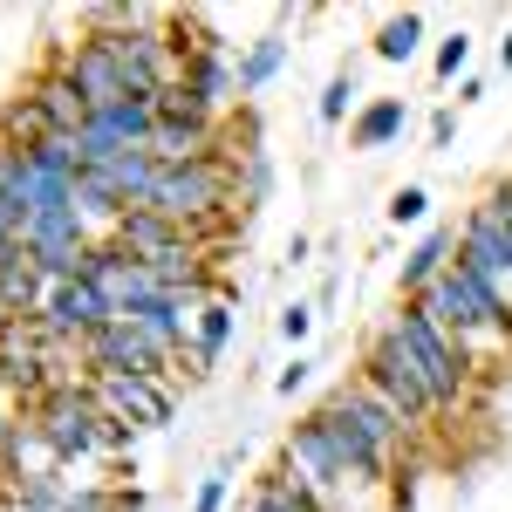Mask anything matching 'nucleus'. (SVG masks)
Returning <instances> with one entry per match:
<instances>
[{"instance_id":"obj_1","label":"nucleus","mask_w":512,"mask_h":512,"mask_svg":"<svg viewBox=\"0 0 512 512\" xmlns=\"http://www.w3.org/2000/svg\"><path fill=\"white\" fill-rule=\"evenodd\" d=\"M383 328L410 349V362H417V376H424V390H431V403H437V417H444V410H458V403L472 396V376H478L472 349H465L458 335H444L417 301H396V315L383 321Z\"/></svg>"},{"instance_id":"obj_2","label":"nucleus","mask_w":512,"mask_h":512,"mask_svg":"<svg viewBox=\"0 0 512 512\" xmlns=\"http://www.w3.org/2000/svg\"><path fill=\"white\" fill-rule=\"evenodd\" d=\"M355 376L383 396L410 431L437 417V403H431V390H424V376H417V362H410V349L396 342L390 328H369V335H362V362H355Z\"/></svg>"},{"instance_id":"obj_3","label":"nucleus","mask_w":512,"mask_h":512,"mask_svg":"<svg viewBox=\"0 0 512 512\" xmlns=\"http://www.w3.org/2000/svg\"><path fill=\"white\" fill-rule=\"evenodd\" d=\"M451 253H458V267L512 287V178H499V185L465 212V226L451 233Z\"/></svg>"},{"instance_id":"obj_4","label":"nucleus","mask_w":512,"mask_h":512,"mask_svg":"<svg viewBox=\"0 0 512 512\" xmlns=\"http://www.w3.org/2000/svg\"><path fill=\"white\" fill-rule=\"evenodd\" d=\"M28 417L41 424V437H48V451H55V465H62V472L96 458V437H103V403L89 396V383H62V390H48Z\"/></svg>"},{"instance_id":"obj_5","label":"nucleus","mask_w":512,"mask_h":512,"mask_svg":"<svg viewBox=\"0 0 512 512\" xmlns=\"http://www.w3.org/2000/svg\"><path fill=\"white\" fill-rule=\"evenodd\" d=\"M89 396L103 403V417H117L130 431H164L171 424V383L158 376H89Z\"/></svg>"},{"instance_id":"obj_6","label":"nucleus","mask_w":512,"mask_h":512,"mask_svg":"<svg viewBox=\"0 0 512 512\" xmlns=\"http://www.w3.org/2000/svg\"><path fill=\"white\" fill-rule=\"evenodd\" d=\"M82 369H89V376H158L164 383L171 355H158L130 321H103V328L82 342Z\"/></svg>"},{"instance_id":"obj_7","label":"nucleus","mask_w":512,"mask_h":512,"mask_svg":"<svg viewBox=\"0 0 512 512\" xmlns=\"http://www.w3.org/2000/svg\"><path fill=\"white\" fill-rule=\"evenodd\" d=\"M103 321H117V315H110V301H103L89 280H62V287H48L35 328H41V335H55V342H76V349H82Z\"/></svg>"},{"instance_id":"obj_8","label":"nucleus","mask_w":512,"mask_h":512,"mask_svg":"<svg viewBox=\"0 0 512 512\" xmlns=\"http://www.w3.org/2000/svg\"><path fill=\"white\" fill-rule=\"evenodd\" d=\"M110 246L130 253V260H164V253H198L205 239H198L192 226H178V219L151 212V205H130L117 226H110Z\"/></svg>"},{"instance_id":"obj_9","label":"nucleus","mask_w":512,"mask_h":512,"mask_svg":"<svg viewBox=\"0 0 512 512\" xmlns=\"http://www.w3.org/2000/svg\"><path fill=\"white\" fill-rule=\"evenodd\" d=\"M55 69H62V76H69V82L82 89V103H89V117L130 96V89H123V76H117V55H110V48H103L96 35H82L76 48H62V55H55Z\"/></svg>"},{"instance_id":"obj_10","label":"nucleus","mask_w":512,"mask_h":512,"mask_svg":"<svg viewBox=\"0 0 512 512\" xmlns=\"http://www.w3.org/2000/svg\"><path fill=\"white\" fill-rule=\"evenodd\" d=\"M233 62H239L233 48H192V55H185V76H178V82L192 89L212 117H226V110L239 103V69H233Z\"/></svg>"},{"instance_id":"obj_11","label":"nucleus","mask_w":512,"mask_h":512,"mask_svg":"<svg viewBox=\"0 0 512 512\" xmlns=\"http://www.w3.org/2000/svg\"><path fill=\"white\" fill-rule=\"evenodd\" d=\"M35 260H76L96 246V233L82 226L76 205H48V212H28V239H21Z\"/></svg>"},{"instance_id":"obj_12","label":"nucleus","mask_w":512,"mask_h":512,"mask_svg":"<svg viewBox=\"0 0 512 512\" xmlns=\"http://www.w3.org/2000/svg\"><path fill=\"white\" fill-rule=\"evenodd\" d=\"M21 96H28V103L41 110V123H48V137H76L82 123H89V103H82V89H76L69 76H62L55 62H48V69H41V76L28 82Z\"/></svg>"},{"instance_id":"obj_13","label":"nucleus","mask_w":512,"mask_h":512,"mask_svg":"<svg viewBox=\"0 0 512 512\" xmlns=\"http://www.w3.org/2000/svg\"><path fill=\"white\" fill-rule=\"evenodd\" d=\"M403 130H410V103L403 96H369L349 117V151H390Z\"/></svg>"},{"instance_id":"obj_14","label":"nucleus","mask_w":512,"mask_h":512,"mask_svg":"<svg viewBox=\"0 0 512 512\" xmlns=\"http://www.w3.org/2000/svg\"><path fill=\"white\" fill-rule=\"evenodd\" d=\"M246 512H335V506H328V499H321V492H315L301 472L274 465L267 478H253V499H246Z\"/></svg>"},{"instance_id":"obj_15","label":"nucleus","mask_w":512,"mask_h":512,"mask_svg":"<svg viewBox=\"0 0 512 512\" xmlns=\"http://www.w3.org/2000/svg\"><path fill=\"white\" fill-rule=\"evenodd\" d=\"M444 267H451V226H424V239H417V246L403 253V267H396V294L417 301Z\"/></svg>"},{"instance_id":"obj_16","label":"nucleus","mask_w":512,"mask_h":512,"mask_svg":"<svg viewBox=\"0 0 512 512\" xmlns=\"http://www.w3.org/2000/svg\"><path fill=\"white\" fill-rule=\"evenodd\" d=\"M233 69H239V103H246V96H260V89L287 69V35H280V28H267L260 41H246Z\"/></svg>"},{"instance_id":"obj_17","label":"nucleus","mask_w":512,"mask_h":512,"mask_svg":"<svg viewBox=\"0 0 512 512\" xmlns=\"http://www.w3.org/2000/svg\"><path fill=\"white\" fill-rule=\"evenodd\" d=\"M76 492L69 472H28V478H7L0 485V506H21V512H62Z\"/></svg>"},{"instance_id":"obj_18","label":"nucleus","mask_w":512,"mask_h":512,"mask_svg":"<svg viewBox=\"0 0 512 512\" xmlns=\"http://www.w3.org/2000/svg\"><path fill=\"white\" fill-rule=\"evenodd\" d=\"M417 48H424V14H417V7L390 14V21L376 28V41H369V55H376V62H410Z\"/></svg>"},{"instance_id":"obj_19","label":"nucleus","mask_w":512,"mask_h":512,"mask_svg":"<svg viewBox=\"0 0 512 512\" xmlns=\"http://www.w3.org/2000/svg\"><path fill=\"white\" fill-rule=\"evenodd\" d=\"M267 192H274V158L267 151H246L239 158V205H260Z\"/></svg>"},{"instance_id":"obj_20","label":"nucleus","mask_w":512,"mask_h":512,"mask_svg":"<svg viewBox=\"0 0 512 512\" xmlns=\"http://www.w3.org/2000/svg\"><path fill=\"white\" fill-rule=\"evenodd\" d=\"M226 499H233V458H219L212 472L198 478V492H192V512H226Z\"/></svg>"},{"instance_id":"obj_21","label":"nucleus","mask_w":512,"mask_h":512,"mask_svg":"<svg viewBox=\"0 0 512 512\" xmlns=\"http://www.w3.org/2000/svg\"><path fill=\"white\" fill-rule=\"evenodd\" d=\"M349 110H355V69H335L328 89H321V103H315V117L321 123H342Z\"/></svg>"},{"instance_id":"obj_22","label":"nucleus","mask_w":512,"mask_h":512,"mask_svg":"<svg viewBox=\"0 0 512 512\" xmlns=\"http://www.w3.org/2000/svg\"><path fill=\"white\" fill-rule=\"evenodd\" d=\"M465 62H472V35H465V28H451V35L437 41V55H431L437 82H458V76H465Z\"/></svg>"},{"instance_id":"obj_23","label":"nucleus","mask_w":512,"mask_h":512,"mask_svg":"<svg viewBox=\"0 0 512 512\" xmlns=\"http://www.w3.org/2000/svg\"><path fill=\"white\" fill-rule=\"evenodd\" d=\"M383 212H390V226H424V219H431V192H424V185H403V192H390Z\"/></svg>"},{"instance_id":"obj_24","label":"nucleus","mask_w":512,"mask_h":512,"mask_svg":"<svg viewBox=\"0 0 512 512\" xmlns=\"http://www.w3.org/2000/svg\"><path fill=\"white\" fill-rule=\"evenodd\" d=\"M280 342H287V349L301 355V342H308V335H315V308H308V301H287V308H280Z\"/></svg>"},{"instance_id":"obj_25","label":"nucleus","mask_w":512,"mask_h":512,"mask_svg":"<svg viewBox=\"0 0 512 512\" xmlns=\"http://www.w3.org/2000/svg\"><path fill=\"white\" fill-rule=\"evenodd\" d=\"M21 239H28V212L0 198V260H7V253H21Z\"/></svg>"},{"instance_id":"obj_26","label":"nucleus","mask_w":512,"mask_h":512,"mask_svg":"<svg viewBox=\"0 0 512 512\" xmlns=\"http://www.w3.org/2000/svg\"><path fill=\"white\" fill-rule=\"evenodd\" d=\"M308 376H315V362H308V355H294V362L274 376V390L280 396H301V390H308Z\"/></svg>"},{"instance_id":"obj_27","label":"nucleus","mask_w":512,"mask_h":512,"mask_svg":"<svg viewBox=\"0 0 512 512\" xmlns=\"http://www.w3.org/2000/svg\"><path fill=\"white\" fill-rule=\"evenodd\" d=\"M451 137H458V110L444 103V110L431 117V151H451Z\"/></svg>"},{"instance_id":"obj_28","label":"nucleus","mask_w":512,"mask_h":512,"mask_svg":"<svg viewBox=\"0 0 512 512\" xmlns=\"http://www.w3.org/2000/svg\"><path fill=\"white\" fill-rule=\"evenodd\" d=\"M308 260H315V239L294 233V239H287V267H308Z\"/></svg>"},{"instance_id":"obj_29","label":"nucleus","mask_w":512,"mask_h":512,"mask_svg":"<svg viewBox=\"0 0 512 512\" xmlns=\"http://www.w3.org/2000/svg\"><path fill=\"white\" fill-rule=\"evenodd\" d=\"M485 96V76H458V103H478Z\"/></svg>"},{"instance_id":"obj_30","label":"nucleus","mask_w":512,"mask_h":512,"mask_svg":"<svg viewBox=\"0 0 512 512\" xmlns=\"http://www.w3.org/2000/svg\"><path fill=\"white\" fill-rule=\"evenodd\" d=\"M499 69H506V76H512V28H506V35H499Z\"/></svg>"}]
</instances>
